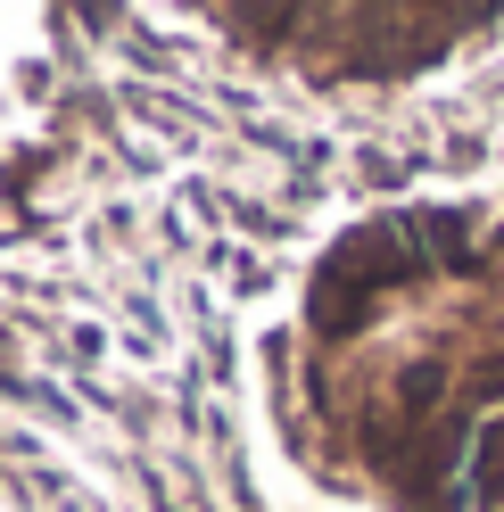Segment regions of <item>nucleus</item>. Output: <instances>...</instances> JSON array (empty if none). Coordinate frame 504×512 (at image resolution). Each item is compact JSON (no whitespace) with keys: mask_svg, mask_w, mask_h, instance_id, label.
Returning a JSON list of instances; mask_svg holds the SVG:
<instances>
[{"mask_svg":"<svg viewBox=\"0 0 504 512\" xmlns=\"http://www.w3.org/2000/svg\"><path fill=\"white\" fill-rule=\"evenodd\" d=\"M414 232H422V248L438 256V265H463V256H471V215L438 207V215H414Z\"/></svg>","mask_w":504,"mask_h":512,"instance_id":"nucleus-1","label":"nucleus"}]
</instances>
